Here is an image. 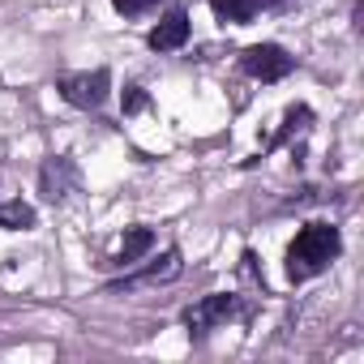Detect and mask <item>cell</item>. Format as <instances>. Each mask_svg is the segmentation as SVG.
I'll return each mask as SVG.
<instances>
[{
  "instance_id": "3957f363",
  "label": "cell",
  "mask_w": 364,
  "mask_h": 364,
  "mask_svg": "<svg viewBox=\"0 0 364 364\" xmlns=\"http://www.w3.org/2000/svg\"><path fill=\"white\" fill-rule=\"evenodd\" d=\"M107 90H112V77H107V69L73 73V77H65V82H60V95H65L73 107H82V112H90V107H103Z\"/></svg>"
},
{
  "instance_id": "8fae6325",
  "label": "cell",
  "mask_w": 364,
  "mask_h": 364,
  "mask_svg": "<svg viewBox=\"0 0 364 364\" xmlns=\"http://www.w3.org/2000/svg\"><path fill=\"white\" fill-rule=\"evenodd\" d=\"M116 5V14H124V18H141V14H150L159 0H112Z\"/></svg>"
},
{
  "instance_id": "7c38bea8",
  "label": "cell",
  "mask_w": 364,
  "mask_h": 364,
  "mask_svg": "<svg viewBox=\"0 0 364 364\" xmlns=\"http://www.w3.org/2000/svg\"><path fill=\"white\" fill-rule=\"evenodd\" d=\"M146 107V90L141 86H129L124 90V116H133V112H141Z\"/></svg>"
},
{
  "instance_id": "ba28073f",
  "label": "cell",
  "mask_w": 364,
  "mask_h": 364,
  "mask_svg": "<svg viewBox=\"0 0 364 364\" xmlns=\"http://www.w3.org/2000/svg\"><path fill=\"white\" fill-rule=\"evenodd\" d=\"M150 245H154V232H150V228H133V232L124 236V245H120L116 262H120V266H129V262H137L141 253H150Z\"/></svg>"
},
{
  "instance_id": "277c9868",
  "label": "cell",
  "mask_w": 364,
  "mask_h": 364,
  "mask_svg": "<svg viewBox=\"0 0 364 364\" xmlns=\"http://www.w3.org/2000/svg\"><path fill=\"white\" fill-rule=\"evenodd\" d=\"M176 274H180V253L167 249L154 266H146V270H137V274H124V279H116V283H107V296L137 291V287H150V283H167V279H176Z\"/></svg>"
},
{
  "instance_id": "7a4b0ae2",
  "label": "cell",
  "mask_w": 364,
  "mask_h": 364,
  "mask_svg": "<svg viewBox=\"0 0 364 364\" xmlns=\"http://www.w3.org/2000/svg\"><path fill=\"white\" fill-rule=\"evenodd\" d=\"M240 69L249 77H257V82H283L291 73V56L279 43H253V48H245Z\"/></svg>"
},
{
  "instance_id": "30bf717a",
  "label": "cell",
  "mask_w": 364,
  "mask_h": 364,
  "mask_svg": "<svg viewBox=\"0 0 364 364\" xmlns=\"http://www.w3.org/2000/svg\"><path fill=\"white\" fill-rule=\"evenodd\" d=\"M65 180H69V163L65 159H48L43 163V193L56 202V198H65Z\"/></svg>"
},
{
  "instance_id": "8992f818",
  "label": "cell",
  "mask_w": 364,
  "mask_h": 364,
  "mask_svg": "<svg viewBox=\"0 0 364 364\" xmlns=\"http://www.w3.org/2000/svg\"><path fill=\"white\" fill-rule=\"evenodd\" d=\"M189 39V14L185 9H171L154 31H150V48L154 52H176V48H185Z\"/></svg>"
},
{
  "instance_id": "52a82bcc",
  "label": "cell",
  "mask_w": 364,
  "mask_h": 364,
  "mask_svg": "<svg viewBox=\"0 0 364 364\" xmlns=\"http://www.w3.org/2000/svg\"><path fill=\"white\" fill-rule=\"evenodd\" d=\"M262 9H266V0H215V18L219 22H236V26L253 22Z\"/></svg>"
},
{
  "instance_id": "9c48e42d",
  "label": "cell",
  "mask_w": 364,
  "mask_h": 364,
  "mask_svg": "<svg viewBox=\"0 0 364 364\" xmlns=\"http://www.w3.org/2000/svg\"><path fill=\"white\" fill-rule=\"evenodd\" d=\"M0 228L5 232H26V228H35V210L26 202H5L0 206Z\"/></svg>"
},
{
  "instance_id": "5b68a950",
  "label": "cell",
  "mask_w": 364,
  "mask_h": 364,
  "mask_svg": "<svg viewBox=\"0 0 364 364\" xmlns=\"http://www.w3.org/2000/svg\"><path fill=\"white\" fill-rule=\"evenodd\" d=\"M240 309H236V300L232 296H206V300H198L193 309H185V326L189 330H210V326H219V321H232Z\"/></svg>"
},
{
  "instance_id": "6da1fadb",
  "label": "cell",
  "mask_w": 364,
  "mask_h": 364,
  "mask_svg": "<svg viewBox=\"0 0 364 364\" xmlns=\"http://www.w3.org/2000/svg\"><path fill=\"white\" fill-rule=\"evenodd\" d=\"M338 249H343L338 228H330V223H309V228H300V236H296L291 249H287V274H291V279H309V274L326 270V266L338 257Z\"/></svg>"
}]
</instances>
